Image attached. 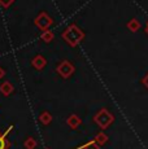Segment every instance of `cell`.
<instances>
[{
    "label": "cell",
    "instance_id": "7a4b0ae2",
    "mask_svg": "<svg viewBox=\"0 0 148 149\" xmlns=\"http://www.w3.org/2000/svg\"><path fill=\"white\" fill-rule=\"evenodd\" d=\"M95 122L100 126L101 128H107L110 123L113 122V116L107 110V109H101L98 114L95 116Z\"/></svg>",
    "mask_w": 148,
    "mask_h": 149
},
{
    "label": "cell",
    "instance_id": "7c38bea8",
    "mask_svg": "<svg viewBox=\"0 0 148 149\" xmlns=\"http://www.w3.org/2000/svg\"><path fill=\"white\" fill-rule=\"evenodd\" d=\"M107 140H108V137L105 136L104 134H101V132H100V134H99L98 136L95 137V140H94V141H96V143H98L99 145H100V144H104V143L107 141Z\"/></svg>",
    "mask_w": 148,
    "mask_h": 149
},
{
    "label": "cell",
    "instance_id": "8992f818",
    "mask_svg": "<svg viewBox=\"0 0 148 149\" xmlns=\"http://www.w3.org/2000/svg\"><path fill=\"white\" fill-rule=\"evenodd\" d=\"M127 27H129L130 30L133 31V33H135V31H138L139 27H140V22H139L136 18H133L131 21H129V24H127Z\"/></svg>",
    "mask_w": 148,
    "mask_h": 149
},
{
    "label": "cell",
    "instance_id": "ba28073f",
    "mask_svg": "<svg viewBox=\"0 0 148 149\" xmlns=\"http://www.w3.org/2000/svg\"><path fill=\"white\" fill-rule=\"evenodd\" d=\"M0 91H1L4 95H9V93H12L13 87H12V84H10V83L5 82V83H3V84H1V87H0Z\"/></svg>",
    "mask_w": 148,
    "mask_h": 149
},
{
    "label": "cell",
    "instance_id": "9a60e30c",
    "mask_svg": "<svg viewBox=\"0 0 148 149\" xmlns=\"http://www.w3.org/2000/svg\"><path fill=\"white\" fill-rule=\"evenodd\" d=\"M86 149H99V144H95L94 141H91L89 145H86Z\"/></svg>",
    "mask_w": 148,
    "mask_h": 149
},
{
    "label": "cell",
    "instance_id": "5bb4252c",
    "mask_svg": "<svg viewBox=\"0 0 148 149\" xmlns=\"http://www.w3.org/2000/svg\"><path fill=\"white\" fill-rule=\"evenodd\" d=\"M12 3H13V0H0V4H1L3 7H5V8L9 7Z\"/></svg>",
    "mask_w": 148,
    "mask_h": 149
},
{
    "label": "cell",
    "instance_id": "9c48e42d",
    "mask_svg": "<svg viewBox=\"0 0 148 149\" xmlns=\"http://www.w3.org/2000/svg\"><path fill=\"white\" fill-rule=\"evenodd\" d=\"M12 130V127H9V130H7L4 132V135H0V149H7L8 148V144L7 141H5V136L8 135V132Z\"/></svg>",
    "mask_w": 148,
    "mask_h": 149
},
{
    "label": "cell",
    "instance_id": "277c9868",
    "mask_svg": "<svg viewBox=\"0 0 148 149\" xmlns=\"http://www.w3.org/2000/svg\"><path fill=\"white\" fill-rule=\"evenodd\" d=\"M57 71H59V74H61L64 78H68V77L70 75V74H73V71H74V66L70 62H68V61H62L61 64L57 66Z\"/></svg>",
    "mask_w": 148,
    "mask_h": 149
},
{
    "label": "cell",
    "instance_id": "3957f363",
    "mask_svg": "<svg viewBox=\"0 0 148 149\" xmlns=\"http://www.w3.org/2000/svg\"><path fill=\"white\" fill-rule=\"evenodd\" d=\"M51 24H52V19L45 13H40L35 19V25L42 30H47V27H50Z\"/></svg>",
    "mask_w": 148,
    "mask_h": 149
},
{
    "label": "cell",
    "instance_id": "4fadbf2b",
    "mask_svg": "<svg viewBox=\"0 0 148 149\" xmlns=\"http://www.w3.org/2000/svg\"><path fill=\"white\" fill-rule=\"evenodd\" d=\"M42 38H43L44 42H51L52 40V38H53V34L50 33V31H45L43 35H42Z\"/></svg>",
    "mask_w": 148,
    "mask_h": 149
},
{
    "label": "cell",
    "instance_id": "5b68a950",
    "mask_svg": "<svg viewBox=\"0 0 148 149\" xmlns=\"http://www.w3.org/2000/svg\"><path fill=\"white\" fill-rule=\"evenodd\" d=\"M33 65L35 66L36 69H43L44 68V65H45V60H44V57H42V56H36L35 58L33 60Z\"/></svg>",
    "mask_w": 148,
    "mask_h": 149
},
{
    "label": "cell",
    "instance_id": "2e32d148",
    "mask_svg": "<svg viewBox=\"0 0 148 149\" xmlns=\"http://www.w3.org/2000/svg\"><path fill=\"white\" fill-rule=\"evenodd\" d=\"M142 83H143V84L146 86V88H148V74H147L146 77H144V78H143V81H142Z\"/></svg>",
    "mask_w": 148,
    "mask_h": 149
},
{
    "label": "cell",
    "instance_id": "30bf717a",
    "mask_svg": "<svg viewBox=\"0 0 148 149\" xmlns=\"http://www.w3.org/2000/svg\"><path fill=\"white\" fill-rule=\"evenodd\" d=\"M39 119L42 121V123L48 125V123L51 122V119H52V117H51V114L48 113V111H44V113H42L40 116H39Z\"/></svg>",
    "mask_w": 148,
    "mask_h": 149
},
{
    "label": "cell",
    "instance_id": "8fae6325",
    "mask_svg": "<svg viewBox=\"0 0 148 149\" xmlns=\"http://www.w3.org/2000/svg\"><path fill=\"white\" fill-rule=\"evenodd\" d=\"M36 145V141L33 139V137H29V139L25 141V148L26 149H34Z\"/></svg>",
    "mask_w": 148,
    "mask_h": 149
},
{
    "label": "cell",
    "instance_id": "ac0fdd59",
    "mask_svg": "<svg viewBox=\"0 0 148 149\" xmlns=\"http://www.w3.org/2000/svg\"><path fill=\"white\" fill-rule=\"evenodd\" d=\"M146 33L148 34V22H147V25H146Z\"/></svg>",
    "mask_w": 148,
    "mask_h": 149
},
{
    "label": "cell",
    "instance_id": "52a82bcc",
    "mask_svg": "<svg viewBox=\"0 0 148 149\" xmlns=\"http://www.w3.org/2000/svg\"><path fill=\"white\" fill-rule=\"evenodd\" d=\"M68 125H69L70 127L75 128V127H78V126L81 125V119H79L77 116H70L69 119H68Z\"/></svg>",
    "mask_w": 148,
    "mask_h": 149
},
{
    "label": "cell",
    "instance_id": "e0dca14e",
    "mask_svg": "<svg viewBox=\"0 0 148 149\" xmlns=\"http://www.w3.org/2000/svg\"><path fill=\"white\" fill-rule=\"evenodd\" d=\"M3 75H4V70L0 68V78H3Z\"/></svg>",
    "mask_w": 148,
    "mask_h": 149
},
{
    "label": "cell",
    "instance_id": "6da1fadb",
    "mask_svg": "<svg viewBox=\"0 0 148 149\" xmlns=\"http://www.w3.org/2000/svg\"><path fill=\"white\" fill-rule=\"evenodd\" d=\"M62 36H64L65 40L68 43H70L72 45H77L82 40V38H83V33H82L75 25H72V26L68 27V30L62 34Z\"/></svg>",
    "mask_w": 148,
    "mask_h": 149
}]
</instances>
